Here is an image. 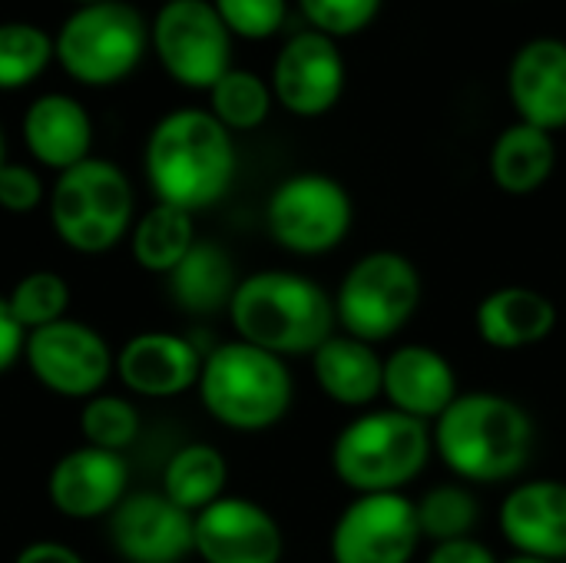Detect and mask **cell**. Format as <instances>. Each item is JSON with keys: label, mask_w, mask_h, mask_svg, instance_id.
Masks as SVG:
<instances>
[{"label": "cell", "mask_w": 566, "mask_h": 563, "mask_svg": "<svg viewBox=\"0 0 566 563\" xmlns=\"http://www.w3.org/2000/svg\"><path fill=\"white\" fill-rule=\"evenodd\" d=\"M431 438L434 458L454 481L468 488H497L524 478L537 448V421L517 398L471 388L431 425Z\"/></svg>", "instance_id": "obj_1"}, {"label": "cell", "mask_w": 566, "mask_h": 563, "mask_svg": "<svg viewBox=\"0 0 566 563\" xmlns=\"http://www.w3.org/2000/svg\"><path fill=\"white\" fill-rule=\"evenodd\" d=\"M232 133L199 106L166 113L146 139L143 173L156 202L199 212L222 202L235 183Z\"/></svg>", "instance_id": "obj_2"}, {"label": "cell", "mask_w": 566, "mask_h": 563, "mask_svg": "<svg viewBox=\"0 0 566 563\" xmlns=\"http://www.w3.org/2000/svg\"><path fill=\"white\" fill-rule=\"evenodd\" d=\"M235 338L279 358H312L338 332L332 292L305 272L259 269L239 279L229 302Z\"/></svg>", "instance_id": "obj_3"}, {"label": "cell", "mask_w": 566, "mask_h": 563, "mask_svg": "<svg viewBox=\"0 0 566 563\" xmlns=\"http://www.w3.org/2000/svg\"><path fill=\"white\" fill-rule=\"evenodd\" d=\"M434 458L431 425L388 405L348 418L328 451L332 475L352 494H408Z\"/></svg>", "instance_id": "obj_4"}, {"label": "cell", "mask_w": 566, "mask_h": 563, "mask_svg": "<svg viewBox=\"0 0 566 563\" xmlns=\"http://www.w3.org/2000/svg\"><path fill=\"white\" fill-rule=\"evenodd\" d=\"M196 395L216 425L235 435H262L292 411L295 378L285 358L232 338L206 352Z\"/></svg>", "instance_id": "obj_5"}, {"label": "cell", "mask_w": 566, "mask_h": 563, "mask_svg": "<svg viewBox=\"0 0 566 563\" xmlns=\"http://www.w3.org/2000/svg\"><path fill=\"white\" fill-rule=\"evenodd\" d=\"M133 183L113 159L90 156L56 176L50 189V226L70 252H113L133 232Z\"/></svg>", "instance_id": "obj_6"}, {"label": "cell", "mask_w": 566, "mask_h": 563, "mask_svg": "<svg viewBox=\"0 0 566 563\" xmlns=\"http://www.w3.org/2000/svg\"><path fill=\"white\" fill-rule=\"evenodd\" d=\"M421 299V269L398 249H371L358 256L332 292L338 332L378 348L411 325Z\"/></svg>", "instance_id": "obj_7"}, {"label": "cell", "mask_w": 566, "mask_h": 563, "mask_svg": "<svg viewBox=\"0 0 566 563\" xmlns=\"http://www.w3.org/2000/svg\"><path fill=\"white\" fill-rule=\"evenodd\" d=\"M146 46L149 27L126 0L83 3L53 33V56L80 86L123 83L143 63Z\"/></svg>", "instance_id": "obj_8"}, {"label": "cell", "mask_w": 566, "mask_h": 563, "mask_svg": "<svg viewBox=\"0 0 566 563\" xmlns=\"http://www.w3.org/2000/svg\"><path fill=\"white\" fill-rule=\"evenodd\" d=\"M355 226L352 192L328 173H295L265 202V229L279 249L298 259L335 252Z\"/></svg>", "instance_id": "obj_9"}, {"label": "cell", "mask_w": 566, "mask_h": 563, "mask_svg": "<svg viewBox=\"0 0 566 563\" xmlns=\"http://www.w3.org/2000/svg\"><path fill=\"white\" fill-rule=\"evenodd\" d=\"M149 46L169 80L186 90H212L232 70V33L209 0L163 3Z\"/></svg>", "instance_id": "obj_10"}, {"label": "cell", "mask_w": 566, "mask_h": 563, "mask_svg": "<svg viewBox=\"0 0 566 563\" xmlns=\"http://www.w3.org/2000/svg\"><path fill=\"white\" fill-rule=\"evenodd\" d=\"M23 362L40 388L56 398L86 402L116 375V352L109 342L80 319H60L27 335Z\"/></svg>", "instance_id": "obj_11"}, {"label": "cell", "mask_w": 566, "mask_h": 563, "mask_svg": "<svg viewBox=\"0 0 566 563\" xmlns=\"http://www.w3.org/2000/svg\"><path fill=\"white\" fill-rule=\"evenodd\" d=\"M424 538L415 498L408 494H352L328 534L332 563H411Z\"/></svg>", "instance_id": "obj_12"}, {"label": "cell", "mask_w": 566, "mask_h": 563, "mask_svg": "<svg viewBox=\"0 0 566 563\" xmlns=\"http://www.w3.org/2000/svg\"><path fill=\"white\" fill-rule=\"evenodd\" d=\"M192 554L202 563H282L285 534L265 504L226 494L196 514Z\"/></svg>", "instance_id": "obj_13"}, {"label": "cell", "mask_w": 566, "mask_h": 563, "mask_svg": "<svg viewBox=\"0 0 566 563\" xmlns=\"http://www.w3.org/2000/svg\"><path fill=\"white\" fill-rule=\"evenodd\" d=\"M106 531L123 563H182L192 557L196 518L163 491H129L106 518Z\"/></svg>", "instance_id": "obj_14"}, {"label": "cell", "mask_w": 566, "mask_h": 563, "mask_svg": "<svg viewBox=\"0 0 566 563\" xmlns=\"http://www.w3.org/2000/svg\"><path fill=\"white\" fill-rule=\"evenodd\" d=\"M272 96L302 119L325 116L345 90V60L332 37L308 30L282 43L272 63Z\"/></svg>", "instance_id": "obj_15"}, {"label": "cell", "mask_w": 566, "mask_h": 563, "mask_svg": "<svg viewBox=\"0 0 566 563\" xmlns=\"http://www.w3.org/2000/svg\"><path fill=\"white\" fill-rule=\"evenodd\" d=\"M129 494V461L116 451L80 445L63 451L46 475V498L70 521L109 518Z\"/></svg>", "instance_id": "obj_16"}, {"label": "cell", "mask_w": 566, "mask_h": 563, "mask_svg": "<svg viewBox=\"0 0 566 563\" xmlns=\"http://www.w3.org/2000/svg\"><path fill=\"white\" fill-rule=\"evenodd\" d=\"M497 534L511 554L537 561H566V481L521 478L497 508Z\"/></svg>", "instance_id": "obj_17"}, {"label": "cell", "mask_w": 566, "mask_h": 563, "mask_svg": "<svg viewBox=\"0 0 566 563\" xmlns=\"http://www.w3.org/2000/svg\"><path fill=\"white\" fill-rule=\"evenodd\" d=\"M206 352L179 332H139L116 352V378L139 398H179L199 385Z\"/></svg>", "instance_id": "obj_18"}, {"label": "cell", "mask_w": 566, "mask_h": 563, "mask_svg": "<svg viewBox=\"0 0 566 563\" xmlns=\"http://www.w3.org/2000/svg\"><path fill=\"white\" fill-rule=\"evenodd\" d=\"M461 395L458 368L451 358L424 342H401L385 355L381 402L408 418L434 425Z\"/></svg>", "instance_id": "obj_19"}, {"label": "cell", "mask_w": 566, "mask_h": 563, "mask_svg": "<svg viewBox=\"0 0 566 563\" xmlns=\"http://www.w3.org/2000/svg\"><path fill=\"white\" fill-rule=\"evenodd\" d=\"M507 96L521 123L544 133L566 129V40H527L507 70Z\"/></svg>", "instance_id": "obj_20"}, {"label": "cell", "mask_w": 566, "mask_h": 563, "mask_svg": "<svg viewBox=\"0 0 566 563\" xmlns=\"http://www.w3.org/2000/svg\"><path fill=\"white\" fill-rule=\"evenodd\" d=\"M560 322L557 302L534 285H497L474 305V332L491 352H527L544 345Z\"/></svg>", "instance_id": "obj_21"}, {"label": "cell", "mask_w": 566, "mask_h": 563, "mask_svg": "<svg viewBox=\"0 0 566 563\" xmlns=\"http://www.w3.org/2000/svg\"><path fill=\"white\" fill-rule=\"evenodd\" d=\"M23 146L27 153L56 176L90 159L93 119L86 106L70 93H43L23 110Z\"/></svg>", "instance_id": "obj_22"}, {"label": "cell", "mask_w": 566, "mask_h": 563, "mask_svg": "<svg viewBox=\"0 0 566 563\" xmlns=\"http://www.w3.org/2000/svg\"><path fill=\"white\" fill-rule=\"evenodd\" d=\"M312 378L318 392L348 411H368L381 402L385 388V355L378 345H368L361 338H352L345 332H335L328 342L315 348Z\"/></svg>", "instance_id": "obj_23"}, {"label": "cell", "mask_w": 566, "mask_h": 563, "mask_svg": "<svg viewBox=\"0 0 566 563\" xmlns=\"http://www.w3.org/2000/svg\"><path fill=\"white\" fill-rule=\"evenodd\" d=\"M169 299L186 315H219L229 312V302L239 285L232 256L209 239H199L189 256L166 275Z\"/></svg>", "instance_id": "obj_24"}, {"label": "cell", "mask_w": 566, "mask_h": 563, "mask_svg": "<svg viewBox=\"0 0 566 563\" xmlns=\"http://www.w3.org/2000/svg\"><path fill=\"white\" fill-rule=\"evenodd\" d=\"M557 166V143L554 133H544L531 123H511L497 133L488 169L501 192L507 196H534L547 186Z\"/></svg>", "instance_id": "obj_25"}, {"label": "cell", "mask_w": 566, "mask_h": 563, "mask_svg": "<svg viewBox=\"0 0 566 563\" xmlns=\"http://www.w3.org/2000/svg\"><path fill=\"white\" fill-rule=\"evenodd\" d=\"M226 484H229L226 455L209 441H189L169 455V461L163 468L159 491L176 508H182L196 518L199 511H206L209 504L226 498Z\"/></svg>", "instance_id": "obj_26"}, {"label": "cell", "mask_w": 566, "mask_h": 563, "mask_svg": "<svg viewBox=\"0 0 566 563\" xmlns=\"http://www.w3.org/2000/svg\"><path fill=\"white\" fill-rule=\"evenodd\" d=\"M196 222L192 212L156 202L143 216H136L129 232L133 259L149 275H169L196 246Z\"/></svg>", "instance_id": "obj_27"}, {"label": "cell", "mask_w": 566, "mask_h": 563, "mask_svg": "<svg viewBox=\"0 0 566 563\" xmlns=\"http://www.w3.org/2000/svg\"><path fill=\"white\" fill-rule=\"evenodd\" d=\"M418 528L424 544H444V541H461L474 538L481 528V501L474 488L461 481H444L428 488L418 501Z\"/></svg>", "instance_id": "obj_28"}, {"label": "cell", "mask_w": 566, "mask_h": 563, "mask_svg": "<svg viewBox=\"0 0 566 563\" xmlns=\"http://www.w3.org/2000/svg\"><path fill=\"white\" fill-rule=\"evenodd\" d=\"M272 86L252 73V70H229L212 90H209V113L229 129V133H252L259 129L272 113Z\"/></svg>", "instance_id": "obj_29"}, {"label": "cell", "mask_w": 566, "mask_h": 563, "mask_svg": "<svg viewBox=\"0 0 566 563\" xmlns=\"http://www.w3.org/2000/svg\"><path fill=\"white\" fill-rule=\"evenodd\" d=\"M53 37L30 20L0 23V90H23L53 63Z\"/></svg>", "instance_id": "obj_30"}, {"label": "cell", "mask_w": 566, "mask_h": 563, "mask_svg": "<svg viewBox=\"0 0 566 563\" xmlns=\"http://www.w3.org/2000/svg\"><path fill=\"white\" fill-rule=\"evenodd\" d=\"M7 305H10L13 319L20 322V329L30 335L36 329H46V325L66 319L70 285L53 269H33L13 282V289L7 292Z\"/></svg>", "instance_id": "obj_31"}, {"label": "cell", "mask_w": 566, "mask_h": 563, "mask_svg": "<svg viewBox=\"0 0 566 563\" xmlns=\"http://www.w3.org/2000/svg\"><path fill=\"white\" fill-rule=\"evenodd\" d=\"M139 408L133 402H126L123 395H93L83 402L80 408V435L83 445L103 448V451H116L123 455L126 448L136 445L139 438Z\"/></svg>", "instance_id": "obj_32"}, {"label": "cell", "mask_w": 566, "mask_h": 563, "mask_svg": "<svg viewBox=\"0 0 566 563\" xmlns=\"http://www.w3.org/2000/svg\"><path fill=\"white\" fill-rule=\"evenodd\" d=\"M226 30L242 40H269L285 23V0H209Z\"/></svg>", "instance_id": "obj_33"}, {"label": "cell", "mask_w": 566, "mask_h": 563, "mask_svg": "<svg viewBox=\"0 0 566 563\" xmlns=\"http://www.w3.org/2000/svg\"><path fill=\"white\" fill-rule=\"evenodd\" d=\"M298 7L308 17L312 30L335 40L365 30L378 17L381 0H298Z\"/></svg>", "instance_id": "obj_34"}, {"label": "cell", "mask_w": 566, "mask_h": 563, "mask_svg": "<svg viewBox=\"0 0 566 563\" xmlns=\"http://www.w3.org/2000/svg\"><path fill=\"white\" fill-rule=\"evenodd\" d=\"M46 189L33 166L27 163H3L0 169V209L10 216H27L40 209Z\"/></svg>", "instance_id": "obj_35"}, {"label": "cell", "mask_w": 566, "mask_h": 563, "mask_svg": "<svg viewBox=\"0 0 566 563\" xmlns=\"http://www.w3.org/2000/svg\"><path fill=\"white\" fill-rule=\"evenodd\" d=\"M421 563H501L494 548L488 541L461 538V541H444V544H428V554Z\"/></svg>", "instance_id": "obj_36"}, {"label": "cell", "mask_w": 566, "mask_h": 563, "mask_svg": "<svg viewBox=\"0 0 566 563\" xmlns=\"http://www.w3.org/2000/svg\"><path fill=\"white\" fill-rule=\"evenodd\" d=\"M23 345H27V332L13 319L7 295H0V375L10 372L23 358Z\"/></svg>", "instance_id": "obj_37"}, {"label": "cell", "mask_w": 566, "mask_h": 563, "mask_svg": "<svg viewBox=\"0 0 566 563\" xmlns=\"http://www.w3.org/2000/svg\"><path fill=\"white\" fill-rule=\"evenodd\" d=\"M13 563H86L80 551H73L70 544H60V541H33L27 544Z\"/></svg>", "instance_id": "obj_38"}, {"label": "cell", "mask_w": 566, "mask_h": 563, "mask_svg": "<svg viewBox=\"0 0 566 563\" xmlns=\"http://www.w3.org/2000/svg\"><path fill=\"white\" fill-rule=\"evenodd\" d=\"M501 563H554V561H537V557H521V554H511L507 561Z\"/></svg>", "instance_id": "obj_39"}, {"label": "cell", "mask_w": 566, "mask_h": 563, "mask_svg": "<svg viewBox=\"0 0 566 563\" xmlns=\"http://www.w3.org/2000/svg\"><path fill=\"white\" fill-rule=\"evenodd\" d=\"M3 163H7V146H3V129H0V169H3Z\"/></svg>", "instance_id": "obj_40"}, {"label": "cell", "mask_w": 566, "mask_h": 563, "mask_svg": "<svg viewBox=\"0 0 566 563\" xmlns=\"http://www.w3.org/2000/svg\"><path fill=\"white\" fill-rule=\"evenodd\" d=\"M76 7H83V3H99V0H73Z\"/></svg>", "instance_id": "obj_41"}, {"label": "cell", "mask_w": 566, "mask_h": 563, "mask_svg": "<svg viewBox=\"0 0 566 563\" xmlns=\"http://www.w3.org/2000/svg\"><path fill=\"white\" fill-rule=\"evenodd\" d=\"M163 3H176V0H163Z\"/></svg>", "instance_id": "obj_42"}]
</instances>
